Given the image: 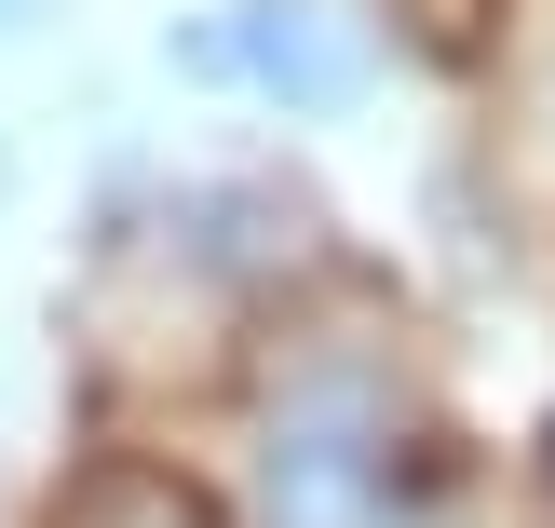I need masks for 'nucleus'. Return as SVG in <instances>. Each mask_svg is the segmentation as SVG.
Returning <instances> with one entry per match:
<instances>
[{"mask_svg":"<svg viewBox=\"0 0 555 528\" xmlns=\"http://www.w3.org/2000/svg\"><path fill=\"white\" fill-rule=\"evenodd\" d=\"M258 502L271 528H488L475 475L406 421L379 366H298L258 421Z\"/></svg>","mask_w":555,"mask_h":528,"instance_id":"1","label":"nucleus"},{"mask_svg":"<svg viewBox=\"0 0 555 528\" xmlns=\"http://www.w3.org/2000/svg\"><path fill=\"white\" fill-rule=\"evenodd\" d=\"M163 68L271 95V108H298V123H339V108L379 81V54H366V27L325 14V0H217V14L163 27Z\"/></svg>","mask_w":555,"mask_h":528,"instance_id":"2","label":"nucleus"},{"mask_svg":"<svg viewBox=\"0 0 555 528\" xmlns=\"http://www.w3.org/2000/svg\"><path fill=\"white\" fill-rule=\"evenodd\" d=\"M68 528H204V502H190V488H163V475H108V488H81Z\"/></svg>","mask_w":555,"mask_h":528,"instance_id":"3","label":"nucleus"},{"mask_svg":"<svg viewBox=\"0 0 555 528\" xmlns=\"http://www.w3.org/2000/svg\"><path fill=\"white\" fill-rule=\"evenodd\" d=\"M529 123H542V150H555V41H542V68H529Z\"/></svg>","mask_w":555,"mask_h":528,"instance_id":"4","label":"nucleus"},{"mask_svg":"<svg viewBox=\"0 0 555 528\" xmlns=\"http://www.w3.org/2000/svg\"><path fill=\"white\" fill-rule=\"evenodd\" d=\"M0 204H14V150H0Z\"/></svg>","mask_w":555,"mask_h":528,"instance_id":"5","label":"nucleus"},{"mask_svg":"<svg viewBox=\"0 0 555 528\" xmlns=\"http://www.w3.org/2000/svg\"><path fill=\"white\" fill-rule=\"evenodd\" d=\"M14 14H27V0H0V27H14Z\"/></svg>","mask_w":555,"mask_h":528,"instance_id":"6","label":"nucleus"}]
</instances>
